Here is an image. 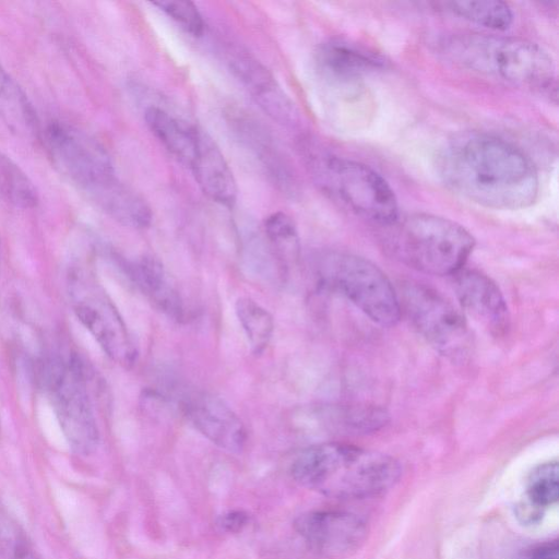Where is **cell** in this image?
<instances>
[{
  "label": "cell",
  "mask_w": 559,
  "mask_h": 559,
  "mask_svg": "<svg viewBox=\"0 0 559 559\" xmlns=\"http://www.w3.org/2000/svg\"><path fill=\"white\" fill-rule=\"evenodd\" d=\"M437 170L451 191L485 207L524 209L539 193L532 160L513 144L483 132L449 140L438 154Z\"/></svg>",
  "instance_id": "obj_1"
},
{
  "label": "cell",
  "mask_w": 559,
  "mask_h": 559,
  "mask_svg": "<svg viewBox=\"0 0 559 559\" xmlns=\"http://www.w3.org/2000/svg\"><path fill=\"white\" fill-rule=\"evenodd\" d=\"M290 471L300 486L336 499L378 496L392 488L401 476L394 457L340 442L302 450Z\"/></svg>",
  "instance_id": "obj_2"
},
{
  "label": "cell",
  "mask_w": 559,
  "mask_h": 559,
  "mask_svg": "<svg viewBox=\"0 0 559 559\" xmlns=\"http://www.w3.org/2000/svg\"><path fill=\"white\" fill-rule=\"evenodd\" d=\"M435 46L452 63L518 87L542 91L555 82L550 55L527 39L455 33L441 36Z\"/></svg>",
  "instance_id": "obj_3"
},
{
  "label": "cell",
  "mask_w": 559,
  "mask_h": 559,
  "mask_svg": "<svg viewBox=\"0 0 559 559\" xmlns=\"http://www.w3.org/2000/svg\"><path fill=\"white\" fill-rule=\"evenodd\" d=\"M384 227L390 251L411 267L431 275L452 276L464 267L475 247L467 229L439 215H399Z\"/></svg>",
  "instance_id": "obj_4"
},
{
  "label": "cell",
  "mask_w": 559,
  "mask_h": 559,
  "mask_svg": "<svg viewBox=\"0 0 559 559\" xmlns=\"http://www.w3.org/2000/svg\"><path fill=\"white\" fill-rule=\"evenodd\" d=\"M36 373L72 451L92 453L98 444L99 431L83 361L75 354L48 350L38 358Z\"/></svg>",
  "instance_id": "obj_5"
},
{
  "label": "cell",
  "mask_w": 559,
  "mask_h": 559,
  "mask_svg": "<svg viewBox=\"0 0 559 559\" xmlns=\"http://www.w3.org/2000/svg\"><path fill=\"white\" fill-rule=\"evenodd\" d=\"M38 138L56 169L105 212L127 190L105 148L84 131L51 121L40 128Z\"/></svg>",
  "instance_id": "obj_6"
},
{
  "label": "cell",
  "mask_w": 559,
  "mask_h": 559,
  "mask_svg": "<svg viewBox=\"0 0 559 559\" xmlns=\"http://www.w3.org/2000/svg\"><path fill=\"white\" fill-rule=\"evenodd\" d=\"M309 160L319 185L356 215L383 227L399 217L393 189L370 166L334 155H319Z\"/></svg>",
  "instance_id": "obj_7"
},
{
  "label": "cell",
  "mask_w": 559,
  "mask_h": 559,
  "mask_svg": "<svg viewBox=\"0 0 559 559\" xmlns=\"http://www.w3.org/2000/svg\"><path fill=\"white\" fill-rule=\"evenodd\" d=\"M67 294L81 324L116 364L130 368L138 350L120 312L91 270L72 264L67 272Z\"/></svg>",
  "instance_id": "obj_8"
},
{
  "label": "cell",
  "mask_w": 559,
  "mask_h": 559,
  "mask_svg": "<svg viewBox=\"0 0 559 559\" xmlns=\"http://www.w3.org/2000/svg\"><path fill=\"white\" fill-rule=\"evenodd\" d=\"M321 281L341 293L374 323L392 326L401 318L397 293L371 261L346 252H328L319 261Z\"/></svg>",
  "instance_id": "obj_9"
},
{
  "label": "cell",
  "mask_w": 559,
  "mask_h": 559,
  "mask_svg": "<svg viewBox=\"0 0 559 559\" xmlns=\"http://www.w3.org/2000/svg\"><path fill=\"white\" fill-rule=\"evenodd\" d=\"M397 296L401 311L436 350L453 360L467 356L469 331L463 314L451 301L417 282L401 285Z\"/></svg>",
  "instance_id": "obj_10"
},
{
  "label": "cell",
  "mask_w": 559,
  "mask_h": 559,
  "mask_svg": "<svg viewBox=\"0 0 559 559\" xmlns=\"http://www.w3.org/2000/svg\"><path fill=\"white\" fill-rule=\"evenodd\" d=\"M294 528L311 550L326 557H342L356 551L367 536L366 523L343 511L302 513L295 520Z\"/></svg>",
  "instance_id": "obj_11"
},
{
  "label": "cell",
  "mask_w": 559,
  "mask_h": 559,
  "mask_svg": "<svg viewBox=\"0 0 559 559\" xmlns=\"http://www.w3.org/2000/svg\"><path fill=\"white\" fill-rule=\"evenodd\" d=\"M178 406L193 428L212 443L231 453L243 450L246 427L223 399L203 391L185 392Z\"/></svg>",
  "instance_id": "obj_12"
},
{
  "label": "cell",
  "mask_w": 559,
  "mask_h": 559,
  "mask_svg": "<svg viewBox=\"0 0 559 559\" xmlns=\"http://www.w3.org/2000/svg\"><path fill=\"white\" fill-rule=\"evenodd\" d=\"M453 288L461 308L493 336L506 334L510 324L506 299L496 282L487 274L462 267L452 275Z\"/></svg>",
  "instance_id": "obj_13"
},
{
  "label": "cell",
  "mask_w": 559,
  "mask_h": 559,
  "mask_svg": "<svg viewBox=\"0 0 559 559\" xmlns=\"http://www.w3.org/2000/svg\"><path fill=\"white\" fill-rule=\"evenodd\" d=\"M231 69L246 85L258 105L282 124H294L297 111L271 73L254 58L237 53L230 60Z\"/></svg>",
  "instance_id": "obj_14"
},
{
  "label": "cell",
  "mask_w": 559,
  "mask_h": 559,
  "mask_svg": "<svg viewBox=\"0 0 559 559\" xmlns=\"http://www.w3.org/2000/svg\"><path fill=\"white\" fill-rule=\"evenodd\" d=\"M189 168L210 199L225 206L235 203L237 186L233 173L216 143L201 129Z\"/></svg>",
  "instance_id": "obj_15"
},
{
  "label": "cell",
  "mask_w": 559,
  "mask_h": 559,
  "mask_svg": "<svg viewBox=\"0 0 559 559\" xmlns=\"http://www.w3.org/2000/svg\"><path fill=\"white\" fill-rule=\"evenodd\" d=\"M318 61L329 78L346 83L383 66L379 55L343 39L324 43L319 49Z\"/></svg>",
  "instance_id": "obj_16"
},
{
  "label": "cell",
  "mask_w": 559,
  "mask_h": 559,
  "mask_svg": "<svg viewBox=\"0 0 559 559\" xmlns=\"http://www.w3.org/2000/svg\"><path fill=\"white\" fill-rule=\"evenodd\" d=\"M130 276L158 310L171 319H183L181 296L158 259L142 257L130 265Z\"/></svg>",
  "instance_id": "obj_17"
},
{
  "label": "cell",
  "mask_w": 559,
  "mask_h": 559,
  "mask_svg": "<svg viewBox=\"0 0 559 559\" xmlns=\"http://www.w3.org/2000/svg\"><path fill=\"white\" fill-rule=\"evenodd\" d=\"M144 119L162 145L189 167L197 150L200 129L157 106L146 108Z\"/></svg>",
  "instance_id": "obj_18"
},
{
  "label": "cell",
  "mask_w": 559,
  "mask_h": 559,
  "mask_svg": "<svg viewBox=\"0 0 559 559\" xmlns=\"http://www.w3.org/2000/svg\"><path fill=\"white\" fill-rule=\"evenodd\" d=\"M0 120L21 138H38L40 126L35 109L16 81L0 63Z\"/></svg>",
  "instance_id": "obj_19"
},
{
  "label": "cell",
  "mask_w": 559,
  "mask_h": 559,
  "mask_svg": "<svg viewBox=\"0 0 559 559\" xmlns=\"http://www.w3.org/2000/svg\"><path fill=\"white\" fill-rule=\"evenodd\" d=\"M442 9L455 16L492 31H506L513 23V12L499 0L448 1Z\"/></svg>",
  "instance_id": "obj_20"
},
{
  "label": "cell",
  "mask_w": 559,
  "mask_h": 559,
  "mask_svg": "<svg viewBox=\"0 0 559 559\" xmlns=\"http://www.w3.org/2000/svg\"><path fill=\"white\" fill-rule=\"evenodd\" d=\"M235 312L252 352L261 354L274 332L272 314L249 297H239L236 300Z\"/></svg>",
  "instance_id": "obj_21"
},
{
  "label": "cell",
  "mask_w": 559,
  "mask_h": 559,
  "mask_svg": "<svg viewBox=\"0 0 559 559\" xmlns=\"http://www.w3.org/2000/svg\"><path fill=\"white\" fill-rule=\"evenodd\" d=\"M0 199L20 207H33L37 191L27 175L7 155L0 152Z\"/></svg>",
  "instance_id": "obj_22"
},
{
  "label": "cell",
  "mask_w": 559,
  "mask_h": 559,
  "mask_svg": "<svg viewBox=\"0 0 559 559\" xmlns=\"http://www.w3.org/2000/svg\"><path fill=\"white\" fill-rule=\"evenodd\" d=\"M264 231L283 267L298 259L299 237L290 216L284 212L272 213L264 221Z\"/></svg>",
  "instance_id": "obj_23"
},
{
  "label": "cell",
  "mask_w": 559,
  "mask_h": 559,
  "mask_svg": "<svg viewBox=\"0 0 559 559\" xmlns=\"http://www.w3.org/2000/svg\"><path fill=\"white\" fill-rule=\"evenodd\" d=\"M559 468L557 461L546 462L536 466L527 479V498L538 508L557 502L559 497Z\"/></svg>",
  "instance_id": "obj_24"
},
{
  "label": "cell",
  "mask_w": 559,
  "mask_h": 559,
  "mask_svg": "<svg viewBox=\"0 0 559 559\" xmlns=\"http://www.w3.org/2000/svg\"><path fill=\"white\" fill-rule=\"evenodd\" d=\"M0 550L5 559H41L23 528L0 510Z\"/></svg>",
  "instance_id": "obj_25"
},
{
  "label": "cell",
  "mask_w": 559,
  "mask_h": 559,
  "mask_svg": "<svg viewBox=\"0 0 559 559\" xmlns=\"http://www.w3.org/2000/svg\"><path fill=\"white\" fill-rule=\"evenodd\" d=\"M153 4L192 36L199 37L203 34L204 21L194 3L185 0H170L155 1Z\"/></svg>",
  "instance_id": "obj_26"
},
{
  "label": "cell",
  "mask_w": 559,
  "mask_h": 559,
  "mask_svg": "<svg viewBox=\"0 0 559 559\" xmlns=\"http://www.w3.org/2000/svg\"><path fill=\"white\" fill-rule=\"evenodd\" d=\"M248 516L242 511H230L221 518V526L228 532H238L247 523Z\"/></svg>",
  "instance_id": "obj_27"
},
{
  "label": "cell",
  "mask_w": 559,
  "mask_h": 559,
  "mask_svg": "<svg viewBox=\"0 0 559 559\" xmlns=\"http://www.w3.org/2000/svg\"><path fill=\"white\" fill-rule=\"evenodd\" d=\"M531 559H558V545L554 543L542 547Z\"/></svg>",
  "instance_id": "obj_28"
},
{
  "label": "cell",
  "mask_w": 559,
  "mask_h": 559,
  "mask_svg": "<svg viewBox=\"0 0 559 559\" xmlns=\"http://www.w3.org/2000/svg\"><path fill=\"white\" fill-rule=\"evenodd\" d=\"M0 260H1V253H0Z\"/></svg>",
  "instance_id": "obj_29"
}]
</instances>
